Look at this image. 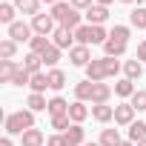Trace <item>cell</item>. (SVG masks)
<instances>
[{
	"instance_id": "16",
	"label": "cell",
	"mask_w": 146,
	"mask_h": 146,
	"mask_svg": "<svg viewBox=\"0 0 146 146\" xmlns=\"http://www.w3.org/2000/svg\"><path fill=\"white\" fill-rule=\"evenodd\" d=\"M92 117H95L98 123H109V120H115V106H109V103L92 106Z\"/></svg>"
},
{
	"instance_id": "46",
	"label": "cell",
	"mask_w": 146,
	"mask_h": 146,
	"mask_svg": "<svg viewBox=\"0 0 146 146\" xmlns=\"http://www.w3.org/2000/svg\"><path fill=\"white\" fill-rule=\"evenodd\" d=\"M120 3H126V6H132V3H135V0H120Z\"/></svg>"
},
{
	"instance_id": "44",
	"label": "cell",
	"mask_w": 146,
	"mask_h": 146,
	"mask_svg": "<svg viewBox=\"0 0 146 146\" xmlns=\"http://www.w3.org/2000/svg\"><path fill=\"white\" fill-rule=\"evenodd\" d=\"M83 146H100V143H95V140H86V143H83Z\"/></svg>"
},
{
	"instance_id": "36",
	"label": "cell",
	"mask_w": 146,
	"mask_h": 146,
	"mask_svg": "<svg viewBox=\"0 0 146 146\" xmlns=\"http://www.w3.org/2000/svg\"><path fill=\"white\" fill-rule=\"evenodd\" d=\"M129 103L135 106V112H146V89H137V92L129 98Z\"/></svg>"
},
{
	"instance_id": "4",
	"label": "cell",
	"mask_w": 146,
	"mask_h": 146,
	"mask_svg": "<svg viewBox=\"0 0 146 146\" xmlns=\"http://www.w3.org/2000/svg\"><path fill=\"white\" fill-rule=\"evenodd\" d=\"M109 40V32L103 29V26H92V23H83V26H78L75 29V43L78 46H103Z\"/></svg>"
},
{
	"instance_id": "32",
	"label": "cell",
	"mask_w": 146,
	"mask_h": 146,
	"mask_svg": "<svg viewBox=\"0 0 146 146\" xmlns=\"http://www.w3.org/2000/svg\"><path fill=\"white\" fill-rule=\"evenodd\" d=\"M15 54H17V43L12 37L0 40V57H3V60H15Z\"/></svg>"
},
{
	"instance_id": "29",
	"label": "cell",
	"mask_w": 146,
	"mask_h": 146,
	"mask_svg": "<svg viewBox=\"0 0 146 146\" xmlns=\"http://www.w3.org/2000/svg\"><path fill=\"white\" fill-rule=\"evenodd\" d=\"M49 46H52V40H49L46 35H35V37H32V43H29V52H35V54H43Z\"/></svg>"
},
{
	"instance_id": "22",
	"label": "cell",
	"mask_w": 146,
	"mask_h": 146,
	"mask_svg": "<svg viewBox=\"0 0 146 146\" xmlns=\"http://www.w3.org/2000/svg\"><path fill=\"white\" fill-rule=\"evenodd\" d=\"M46 75H49V89H52V92H60V89L66 86V72H63V69H49Z\"/></svg>"
},
{
	"instance_id": "3",
	"label": "cell",
	"mask_w": 146,
	"mask_h": 146,
	"mask_svg": "<svg viewBox=\"0 0 146 146\" xmlns=\"http://www.w3.org/2000/svg\"><path fill=\"white\" fill-rule=\"evenodd\" d=\"M52 17L57 20V26H63V29H72V32H75L78 26H83V23H80V17H83V15H80L75 6H72V3H63V0L52 6Z\"/></svg>"
},
{
	"instance_id": "42",
	"label": "cell",
	"mask_w": 146,
	"mask_h": 146,
	"mask_svg": "<svg viewBox=\"0 0 146 146\" xmlns=\"http://www.w3.org/2000/svg\"><path fill=\"white\" fill-rule=\"evenodd\" d=\"M95 3H98V6H112L115 0H95Z\"/></svg>"
},
{
	"instance_id": "39",
	"label": "cell",
	"mask_w": 146,
	"mask_h": 146,
	"mask_svg": "<svg viewBox=\"0 0 146 146\" xmlns=\"http://www.w3.org/2000/svg\"><path fill=\"white\" fill-rule=\"evenodd\" d=\"M46 146H63V135H52V137H46Z\"/></svg>"
},
{
	"instance_id": "28",
	"label": "cell",
	"mask_w": 146,
	"mask_h": 146,
	"mask_svg": "<svg viewBox=\"0 0 146 146\" xmlns=\"http://www.w3.org/2000/svg\"><path fill=\"white\" fill-rule=\"evenodd\" d=\"M129 140H132V143L146 140V120H135V123L129 126Z\"/></svg>"
},
{
	"instance_id": "41",
	"label": "cell",
	"mask_w": 146,
	"mask_h": 146,
	"mask_svg": "<svg viewBox=\"0 0 146 146\" xmlns=\"http://www.w3.org/2000/svg\"><path fill=\"white\" fill-rule=\"evenodd\" d=\"M0 146H15V143H12V137H9V135H6V137H3V140H0Z\"/></svg>"
},
{
	"instance_id": "17",
	"label": "cell",
	"mask_w": 146,
	"mask_h": 146,
	"mask_svg": "<svg viewBox=\"0 0 146 146\" xmlns=\"http://www.w3.org/2000/svg\"><path fill=\"white\" fill-rule=\"evenodd\" d=\"M140 75H143V63L135 57V60H123V78H129V80H140Z\"/></svg>"
},
{
	"instance_id": "10",
	"label": "cell",
	"mask_w": 146,
	"mask_h": 146,
	"mask_svg": "<svg viewBox=\"0 0 146 146\" xmlns=\"http://www.w3.org/2000/svg\"><path fill=\"white\" fill-rule=\"evenodd\" d=\"M92 60H95V57H92L89 46H75V49L69 52V63H72V66H80V69H86Z\"/></svg>"
},
{
	"instance_id": "12",
	"label": "cell",
	"mask_w": 146,
	"mask_h": 146,
	"mask_svg": "<svg viewBox=\"0 0 146 146\" xmlns=\"http://www.w3.org/2000/svg\"><path fill=\"white\" fill-rule=\"evenodd\" d=\"M126 49H129V43H123V40H115V37H109V40L103 43V52H106V57H123V54H126Z\"/></svg>"
},
{
	"instance_id": "19",
	"label": "cell",
	"mask_w": 146,
	"mask_h": 146,
	"mask_svg": "<svg viewBox=\"0 0 146 146\" xmlns=\"http://www.w3.org/2000/svg\"><path fill=\"white\" fill-rule=\"evenodd\" d=\"M135 92H137V89H135V80H129V78H120V80L115 83V95L123 98V100H129Z\"/></svg>"
},
{
	"instance_id": "33",
	"label": "cell",
	"mask_w": 146,
	"mask_h": 146,
	"mask_svg": "<svg viewBox=\"0 0 146 146\" xmlns=\"http://www.w3.org/2000/svg\"><path fill=\"white\" fill-rule=\"evenodd\" d=\"M15 3H0V23H6V26H12L15 23Z\"/></svg>"
},
{
	"instance_id": "31",
	"label": "cell",
	"mask_w": 146,
	"mask_h": 146,
	"mask_svg": "<svg viewBox=\"0 0 146 146\" xmlns=\"http://www.w3.org/2000/svg\"><path fill=\"white\" fill-rule=\"evenodd\" d=\"M26 106H29L32 112H46V109H49V100H46L43 95L32 92V95H29V100H26Z\"/></svg>"
},
{
	"instance_id": "6",
	"label": "cell",
	"mask_w": 146,
	"mask_h": 146,
	"mask_svg": "<svg viewBox=\"0 0 146 146\" xmlns=\"http://www.w3.org/2000/svg\"><path fill=\"white\" fill-rule=\"evenodd\" d=\"M9 37H12L15 43H32V37H35V29H32V23L15 20V23L9 26Z\"/></svg>"
},
{
	"instance_id": "13",
	"label": "cell",
	"mask_w": 146,
	"mask_h": 146,
	"mask_svg": "<svg viewBox=\"0 0 146 146\" xmlns=\"http://www.w3.org/2000/svg\"><path fill=\"white\" fill-rule=\"evenodd\" d=\"M112 86L109 83H95V92H92V106H100V103H109V98H112Z\"/></svg>"
},
{
	"instance_id": "25",
	"label": "cell",
	"mask_w": 146,
	"mask_h": 146,
	"mask_svg": "<svg viewBox=\"0 0 146 146\" xmlns=\"http://www.w3.org/2000/svg\"><path fill=\"white\" fill-rule=\"evenodd\" d=\"M23 69L29 72V75H37V72L43 69V57H40V54H35V52H29V54L23 57Z\"/></svg>"
},
{
	"instance_id": "15",
	"label": "cell",
	"mask_w": 146,
	"mask_h": 146,
	"mask_svg": "<svg viewBox=\"0 0 146 146\" xmlns=\"http://www.w3.org/2000/svg\"><path fill=\"white\" fill-rule=\"evenodd\" d=\"M20 146H46V137H43V132L35 126V129H29V132L20 135Z\"/></svg>"
},
{
	"instance_id": "40",
	"label": "cell",
	"mask_w": 146,
	"mask_h": 146,
	"mask_svg": "<svg viewBox=\"0 0 146 146\" xmlns=\"http://www.w3.org/2000/svg\"><path fill=\"white\" fill-rule=\"evenodd\" d=\"M135 57H137L140 63L146 60V40H140V43H137V54H135Z\"/></svg>"
},
{
	"instance_id": "14",
	"label": "cell",
	"mask_w": 146,
	"mask_h": 146,
	"mask_svg": "<svg viewBox=\"0 0 146 146\" xmlns=\"http://www.w3.org/2000/svg\"><path fill=\"white\" fill-rule=\"evenodd\" d=\"M69 106H72V103H69L66 98L54 95V98L49 100V109H46V112H49V117H57V115H69Z\"/></svg>"
},
{
	"instance_id": "34",
	"label": "cell",
	"mask_w": 146,
	"mask_h": 146,
	"mask_svg": "<svg viewBox=\"0 0 146 146\" xmlns=\"http://www.w3.org/2000/svg\"><path fill=\"white\" fill-rule=\"evenodd\" d=\"M109 37H115V40H123V43H129V37H132V26H120V23H115V29L109 32Z\"/></svg>"
},
{
	"instance_id": "11",
	"label": "cell",
	"mask_w": 146,
	"mask_h": 146,
	"mask_svg": "<svg viewBox=\"0 0 146 146\" xmlns=\"http://www.w3.org/2000/svg\"><path fill=\"white\" fill-rule=\"evenodd\" d=\"M83 17H86L92 26H103V23L109 20V6H98V3H95L92 9H86V15H83Z\"/></svg>"
},
{
	"instance_id": "7",
	"label": "cell",
	"mask_w": 146,
	"mask_h": 146,
	"mask_svg": "<svg viewBox=\"0 0 146 146\" xmlns=\"http://www.w3.org/2000/svg\"><path fill=\"white\" fill-rule=\"evenodd\" d=\"M86 143V129L83 123H72L66 132H63V146H83Z\"/></svg>"
},
{
	"instance_id": "30",
	"label": "cell",
	"mask_w": 146,
	"mask_h": 146,
	"mask_svg": "<svg viewBox=\"0 0 146 146\" xmlns=\"http://www.w3.org/2000/svg\"><path fill=\"white\" fill-rule=\"evenodd\" d=\"M40 57H43V66H49V69H57V60H60V49L52 43V46H49V49H46Z\"/></svg>"
},
{
	"instance_id": "43",
	"label": "cell",
	"mask_w": 146,
	"mask_h": 146,
	"mask_svg": "<svg viewBox=\"0 0 146 146\" xmlns=\"http://www.w3.org/2000/svg\"><path fill=\"white\" fill-rule=\"evenodd\" d=\"M120 146H137V143H132V140H123V143H120Z\"/></svg>"
},
{
	"instance_id": "35",
	"label": "cell",
	"mask_w": 146,
	"mask_h": 146,
	"mask_svg": "<svg viewBox=\"0 0 146 146\" xmlns=\"http://www.w3.org/2000/svg\"><path fill=\"white\" fill-rule=\"evenodd\" d=\"M69 126H72V117H69V115H57V117H52V129H54L57 135H63Z\"/></svg>"
},
{
	"instance_id": "38",
	"label": "cell",
	"mask_w": 146,
	"mask_h": 146,
	"mask_svg": "<svg viewBox=\"0 0 146 146\" xmlns=\"http://www.w3.org/2000/svg\"><path fill=\"white\" fill-rule=\"evenodd\" d=\"M69 3L75 6L78 12H86V9H92V6H95V0H69Z\"/></svg>"
},
{
	"instance_id": "5",
	"label": "cell",
	"mask_w": 146,
	"mask_h": 146,
	"mask_svg": "<svg viewBox=\"0 0 146 146\" xmlns=\"http://www.w3.org/2000/svg\"><path fill=\"white\" fill-rule=\"evenodd\" d=\"M32 29H35V35H46V37H52L54 35V29H57V20L52 17V12H40V15H35L32 17Z\"/></svg>"
},
{
	"instance_id": "20",
	"label": "cell",
	"mask_w": 146,
	"mask_h": 146,
	"mask_svg": "<svg viewBox=\"0 0 146 146\" xmlns=\"http://www.w3.org/2000/svg\"><path fill=\"white\" fill-rule=\"evenodd\" d=\"M92 92H95V83H92V80H80V83L75 86V100L92 103Z\"/></svg>"
},
{
	"instance_id": "26",
	"label": "cell",
	"mask_w": 146,
	"mask_h": 146,
	"mask_svg": "<svg viewBox=\"0 0 146 146\" xmlns=\"http://www.w3.org/2000/svg\"><path fill=\"white\" fill-rule=\"evenodd\" d=\"M129 26L132 29H146V6H137L129 12Z\"/></svg>"
},
{
	"instance_id": "47",
	"label": "cell",
	"mask_w": 146,
	"mask_h": 146,
	"mask_svg": "<svg viewBox=\"0 0 146 146\" xmlns=\"http://www.w3.org/2000/svg\"><path fill=\"white\" fill-rule=\"evenodd\" d=\"M137 146H146V140H140V143H137Z\"/></svg>"
},
{
	"instance_id": "27",
	"label": "cell",
	"mask_w": 146,
	"mask_h": 146,
	"mask_svg": "<svg viewBox=\"0 0 146 146\" xmlns=\"http://www.w3.org/2000/svg\"><path fill=\"white\" fill-rule=\"evenodd\" d=\"M29 89H32V92H37V95H43V92L49 89V75H46V72H37V75H32Z\"/></svg>"
},
{
	"instance_id": "2",
	"label": "cell",
	"mask_w": 146,
	"mask_h": 146,
	"mask_svg": "<svg viewBox=\"0 0 146 146\" xmlns=\"http://www.w3.org/2000/svg\"><path fill=\"white\" fill-rule=\"evenodd\" d=\"M6 135L15 137V135H23L29 129H35V112L32 109H17V112H9L6 115V123H3Z\"/></svg>"
},
{
	"instance_id": "24",
	"label": "cell",
	"mask_w": 146,
	"mask_h": 146,
	"mask_svg": "<svg viewBox=\"0 0 146 146\" xmlns=\"http://www.w3.org/2000/svg\"><path fill=\"white\" fill-rule=\"evenodd\" d=\"M98 143H100V146H120L123 137H120L117 129H100V140H98Z\"/></svg>"
},
{
	"instance_id": "45",
	"label": "cell",
	"mask_w": 146,
	"mask_h": 146,
	"mask_svg": "<svg viewBox=\"0 0 146 146\" xmlns=\"http://www.w3.org/2000/svg\"><path fill=\"white\" fill-rule=\"evenodd\" d=\"M43 3H52V6H54V3H60V0H43Z\"/></svg>"
},
{
	"instance_id": "23",
	"label": "cell",
	"mask_w": 146,
	"mask_h": 146,
	"mask_svg": "<svg viewBox=\"0 0 146 146\" xmlns=\"http://www.w3.org/2000/svg\"><path fill=\"white\" fill-rule=\"evenodd\" d=\"M17 69H20V63H15V60H0V80L12 83V78L17 75Z\"/></svg>"
},
{
	"instance_id": "9",
	"label": "cell",
	"mask_w": 146,
	"mask_h": 146,
	"mask_svg": "<svg viewBox=\"0 0 146 146\" xmlns=\"http://www.w3.org/2000/svg\"><path fill=\"white\" fill-rule=\"evenodd\" d=\"M115 123H117V126H126V129L135 123V106H132L129 100H123V103L115 106Z\"/></svg>"
},
{
	"instance_id": "37",
	"label": "cell",
	"mask_w": 146,
	"mask_h": 146,
	"mask_svg": "<svg viewBox=\"0 0 146 146\" xmlns=\"http://www.w3.org/2000/svg\"><path fill=\"white\" fill-rule=\"evenodd\" d=\"M29 83H32V75L20 66V69H17V75L12 78V86H29Z\"/></svg>"
},
{
	"instance_id": "18",
	"label": "cell",
	"mask_w": 146,
	"mask_h": 146,
	"mask_svg": "<svg viewBox=\"0 0 146 146\" xmlns=\"http://www.w3.org/2000/svg\"><path fill=\"white\" fill-rule=\"evenodd\" d=\"M69 117H72V123H83L89 117V106L83 100H75V103L69 106Z\"/></svg>"
},
{
	"instance_id": "1",
	"label": "cell",
	"mask_w": 146,
	"mask_h": 146,
	"mask_svg": "<svg viewBox=\"0 0 146 146\" xmlns=\"http://www.w3.org/2000/svg\"><path fill=\"white\" fill-rule=\"evenodd\" d=\"M123 69V63L117 60V57H95L89 66H86V80H92V83H103V80H109V78H115L117 72Z\"/></svg>"
},
{
	"instance_id": "8",
	"label": "cell",
	"mask_w": 146,
	"mask_h": 146,
	"mask_svg": "<svg viewBox=\"0 0 146 146\" xmlns=\"http://www.w3.org/2000/svg\"><path fill=\"white\" fill-rule=\"evenodd\" d=\"M52 43H54L60 52H63V49H69V52H72V49L78 46V43H75V32H72V29H63V26H57V29H54Z\"/></svg>"
},
{
	"instance_id": "21",
	"label": "cell",
	"mask_w": 146,
	"mask_h": 146,
	"mask_svg": "<svg viewBox=\"0 0 146 146\" xmlns=\"http://www.w3.org/2000/svg\"><path fill=\"white\" fill-rule=\"evenodd\" d=\"M40 3L43 0H15V9L20 12V15H40Z\"/></svg>"
}]
</instances>
